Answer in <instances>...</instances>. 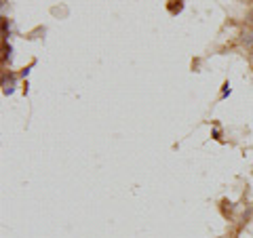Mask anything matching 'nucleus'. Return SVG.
<instances>
[{
    "instance_id": "obj_1",
    "label": "nucleus",
    "mask_w": 253,
    "mask_h": 238,
    "mask_svg": "<svg viewBox=\"0 0 253 238\" xmlns=\"http://www.w3.org/2000/svg\"><path fill=\"white\" fill-rule=\"evenodd\" d=\"M6 59L11 61V46H9V44H4V61H6Z\"/></svg>"
},
{
    "instance_id": "obj_2",
    "label": "nucleus",
    "mask_w": 253,
    "mask_h": 238,
    "mask_svg": "<svg viewBox=\"0 0 253 238\" xmlns=\"http://www.w3.org/2000/svg\"><path fill=\"white\" fill-rule=\"evenodd\" d=\"M251 66H253V49H251Z\"/></svg>"
}]
</instances>
